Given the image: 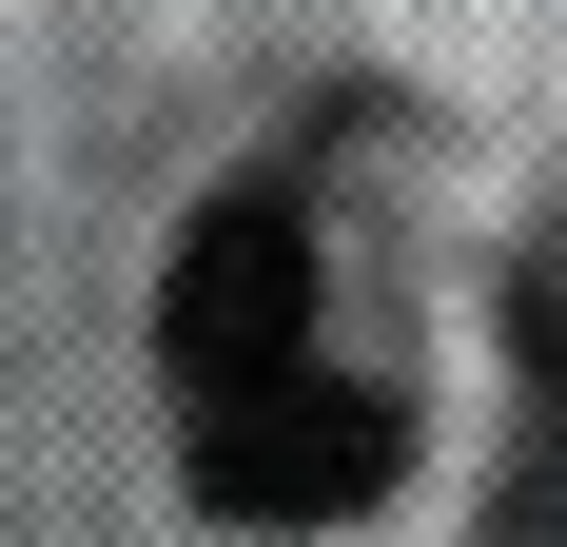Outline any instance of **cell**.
Listing matches in <instances>:
<instances>
[{
    "instance_id": "2",
    "label": "cell",
    "mask_w": 567,
    "mask_h": 547,
    "mask_svg": "<svg viewBox=\"0 0 567 547\" xmlns=\"http://www.w3.org/2000/svg\"><path fill=\"white\" fill-rule=\"evenodd\" d=\"M293 352H313V216L275 176H235V196H196V235L157 274V372L235 391V372H293Z\"/></svg>"
},
{
    "instance_id": "3",
    "label": "cell",
    "mask_w": 567,
    "mask_h": 547,
    "mask_svg": "<svg viewBox=\"0 0 567 547\" xmlns=\"http://www.w3.org/2000/svg\"><path fill=\"white\" fill-rule=\"evenodd\" d=\"M528 528H548V547H567V450H548V469H528Z\"/></svg>"
},
{
    "instance_id": "1",
    "label": "cell",
    "mask_w": 567,
    "mask_h": 547,
    "mask_svg": "<svg viewBox=\"0 0 567 547\" xmlns=\"http://www.w3.org/2000/svg\"><path fill=\"white\" fill-rule=\"evenodd\" d=\"M392 489V411L352 372H235V391H196V508L216 528H352V508Z\"/></svg>"
}]
</instances>
